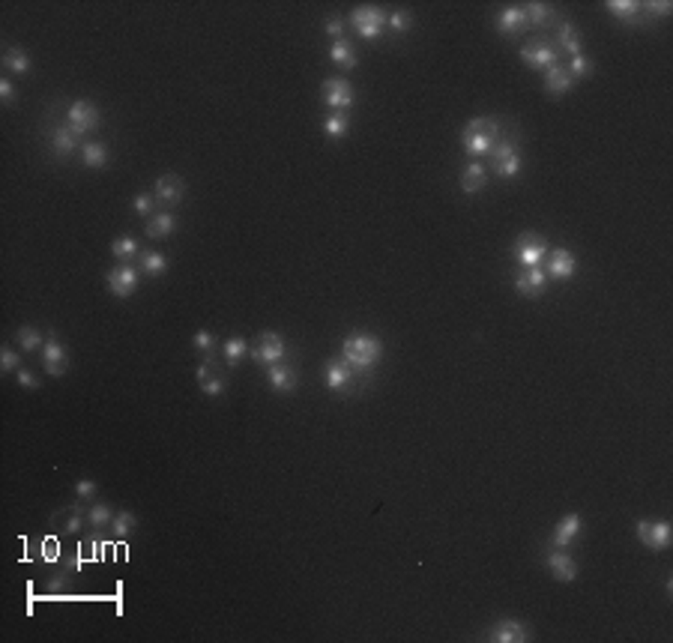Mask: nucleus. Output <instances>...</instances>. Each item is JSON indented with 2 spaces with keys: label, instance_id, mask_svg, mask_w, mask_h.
Returning <instances> with one entry per match:
<instances>
[{
  "label": "nucleus",
  "instance_id": "f257e3e1",
  "mask_svg": "<svg viewBox=\"0 0 673 643\" xmlns=\"http://www.w3.org/2000/svg\"><path fill=\"white\" fill-rule=\"evenodd\" d=\"M383 356V341L377 336H368V332H357V336H347L341 341V359H345L350 368L357 371H368L380 362Z\"/></svg>",
  "mask_w": 673,
  "mask_h": 643
},
{
  "label": "nucleus",
  "instance_id": "f03ea898",
  "mask_svg": "<svg viewBox=\"0 0 673 643\" xmlns=\"http://www.w3.org/2000/svg\"><path fill=\"white\" fill-rule=\"evenodd\" d=\"M386 13L380 6H357L350 13V27L359 33V37L365 42H374V39H380V33L386 27Z\"/></svg>",
  "mask_w": 673,
  "mask_h": 643
},
{
  "label": "nucleus",
  "instance_id": "7ed1b4c3",
  "mask_svg": "<svg viewBox=\"0 0 673 643\" xmlns=\"http://www.w3.org/2000/svg\"><path fill=\"white\" fill-rule=\"evenodd\" d=\"M66 120H69V129L81 138V135H87L93 132L99 123H102V111H99V105L96 102H90V99H78L69 105V111H66Z\"/></svg>",
  "mask_w": 673,
  "mask_h": 643
},
{
  "label": "nucleus",
  "instance_id": "20e7f679",
  "mask_svg": "<svg viewBox=\"0 0 673 643\" xmlns=\"http://www.w3.org/2000/svg\"><path fill=\"white\" fill-rule=\"evenodd\" d=\"M548 243H545V236H539V234H521L518 236V243H515V260L521 264L524 269L527 267H539L541 260L548 257Z\"/></svg>",
  "mask_w": 673,
  "mask_h": 643
},
{
  "label": "nucleus",
  "instance_id": "39448f33",
  "mask_svg": "<svg viewBox=\"0 0 673 643\" xmlns=\"http://www.w3.org/2000/svg\"><path fill=\"white\" fill-rule=\"evenodd\" d=\"M138 269L132 264H117L114 269H108V276H105V284H108V291L117 296V300H129L135 291H138Z\"/></svg>",
  "mask_w": 673,
  "mask_h": 643
},
{
  "label": "nucleus",
  "instance_id": "423d86ee",
  "mask_svg": "<svg viewBox=\"0 0 673 643\" xmlns=\"http://www.w3.org/2000/svg\"><path fill=\"white\" fill-rule=\"evenodd\" d=\"M321 93H323V105H326V108H333V111H347L353 105V99H357L353 84L347 78H326Z\"/></svg>",
  "mask_w": 673,
  "mask_h": 643
},
{
  "label": "nucleus",
  "instance_id": "0eeeda50",
  "mask_svg": "<svg viewBox=\"0 0 673 643\" xmlns=\"http://www.w3.org/2000/svg\"><path fill=\"white\" fill-rule=\"evenodd\" d=\"M255 362H264V365H276L288 356V344L285 338L278 336V332H264L261 338H257V348L249 350Z\"/></svg>",
  "mask_w": 673,
  "mask_h": 643
},
{
  "label": "nucleus",
  "instance_id": "6e6552de",
  "mask_svg": "<svg viewBox=\"0 0 673 643\" xmlns=\"http://www.w3.org/2000/svg\"><path fill=\"white\" fill-rule=\"evenodd\" d=\"M488 640H494V643H527V640H533V631H530V625L521 623V619H500V623L491 628Z\"/></svg>",
  "mask_w": 673,
  "mask_h": 643
},
{
  "label": "nucleus",
  "instance_id": "1a4fd4ad",
  "mask_svg": "<svg viewBox=\"0 0 673 643\" xmlns=\"http://www.w3.org/2000/svg\"><path fill=\"white\" fill-rule=\"evenodd\" d=\"M548 288V272L539 269V267H527L524 272H518L515 276V291L524 296V300H536L541 296Z\"/></svg>",
  "mask_w": 673,
  "mask_h": 643
},
{
  "label": "nucleus",
  "instance_id": "9d476101",
  "mask_svg": "<svg viewBox=\"0 0 673 643\" xmlns=\"http://www.w3.org/2000/svg\"><path fill=\"white\" fill-rule=\"evenodd\" d=\"M577 272V257L569 252V248H553L548 255V279L553 281H569Z\"/></svg>",
  "mask_w": 673,
  "mask_h": 643
},
{
  "label": "nucleus",
  "instance_id": "9b49d317",
  "mask_svg": "<svg viewBox=\"0 0 673 643\" xmlns=\"http://www.w3.org/2000/svg\"><path fill=\"white\" fill-rule=\"evenodd\" d=\"M153 195H156V200H162V204H180L183 195H186V183H183V177L180 174H162L156 186H153Z\"/></svg>",
  "mask_w": 673,
  "mask_h": 643
},
{
  "label": "nucleus",
  "instance_id": "f8f14e48",
  "mask_svg": "<svg viewBox=\"0 0 673 643\" xmlns=\"http://www.w3.org/2000/svg\"><path fill=\"white\" fill-rule=\"evenodd\" d=\"M530 27L524 6H506L497 13V30L503 37H521V33Z\"/></svg>",
  "mask_w": 673,
  "mask_h": 643
},
{
  "label": "nucleus",
  "instance_id": "ddd939ff",
  "mask_svg": "<svg viewBox=\"0 0 673 643\" xmlns=\"http://www.w3.org/2000/svg\"><path fill=\"white\" fill-rule=\"evenodd\" d=\"M548 571L557 580H563V583H572L575 578H577V563H575V556L572 554H565V547H557V551H551L548 554Z\"/></svg>",
  "mask_w": 673,
  "mask_h": 643
},
{
  "label": "nucleus",
  "instance_id": "4468645a",
  "mask_svg": "<svg viewBox=\"0 0 673 643\" xmlns=\"http://www.w3.org/2000/svg\"><path fill=\"white\" fill-rule=\"evenodd\" d=\"M42 365H45V371H49L51 377H63L66 374V368H69V356H66V348L57 338H49L45 341V348H42Z\"/></svg>",
  "mask_w": 673,
  "mask_h": 643
},
{
  "label": "nucleus",
  "instance_id": "2eb2a0df",
  "mask_svg": "<svg viewBox=\"0 0 673 643\" xmlns=\"http://www.w3.org/2000/svg\"><path fill=\"white\" fill-rule=\"evenodd\" d=\"M353 374H357V368H350L345 359H329L326 368H323V380H326V386L333 389V392L350 389Z\"/></svg>",
  "mask_w": 673,
  "mask_h": 643
},
{
  "label": "nucleus",
  "instance_id": "dca6fc26",
  "mask_svg": "<svg viewBox=\"0 0 673 643\" xmlns=\"http://www.w3.org/2000/svg\"><path fill=\"white\" fill-rule=\"evenodd\" d=\"M521 61L530 69H551L557 63V51H553V45H548V42H533V45H524L521 49Z\"/></svg>",
  "mask_w": 673,
  "mask_h": 643
},
{
  "label": "nucleus",
  "instance_id": "f3484780",
  "mask_svg": "<svg viewBox=\"0 0 673 643\" xmlns=\"http://www.w3.org/2000/svg\"><path fill=\"white\" fill-rule=\"evenodd\" d=\"M461 144H464V153L473 162H479V156H491V150L497 147V135H488V132H461Z\"/></svg>",
  "mask_w": 673,
  "mask_h": 643
},
{
  "label": "nucleus",
  "instance_id": "a211bd4d",
  "mask_svg": "<svg viewBox=\"0 0 673 643\" xmlns=\"http://www.w3.org/2000/svg\"><path fill=\"white\" fill-rule=\"evenodd\" d=\"M575 87V78L569 75V69L563 63H553L551 69H545V90L548 96H565Z\"/></svg>",
  "mask_w": 673,
  "mask_h": 643
},
{
  "label": "nucleus",
  "instance_id": "6ab92c4d",
  "mask_svg": "<svg viewBox=\"0 0 673 643\" xmlns=\"http://www.w3.org/2000/svg\"><path fill=\"white\" fill-rule=\"evenodd\" d=\"M581 530H584V518L581 515H565L557 527H553V547H569L577 535H581Z\"/></svg>",
  "mask_w": 673,
  "mask_h": 643
},
{
  "label": "nucleus",
  "instance_id": "aec40b11",
  "mask_svg": "<svg viewBox=\"0 0 673 643\" xmlns=\"http://www.w3.org/2000/svg\"><path fill=\"white\" fill-rule=\"evenodd\" d=\"M267 377H269V386H273L276 392H293L297 389V371L288 368L285 362L267 365Z\"/></svg>",
  "mask_w": 673,
  "mask_h": 643
},
{
  "label": "nucleus",
  "instance_id": "412c9836",
  "mask_svg": "<svg viewBox=\"0 0 673 643\" xmlns=\"http://www.w3.org/2000/svg\"><path fill=\"white\" fill-rule=\"evenodd\" d=\"M485 186H488V171H485V165H482V162H470L467 168H464V174H461V192L476 195V192H482Z\"/></svg>",
  "mask_w": 673,
  "mask_h": 643
},
{
  "label": "nucleus",
  "instance_id": "4be33fe9",
  "mask_svg": "<svg viewBox=\"0 0 673 643\" xmlns=\"http://www.w3.org/2000/svg\"><path fill=\"white\" fill-rule=\"evenodd\" d=\"M147 236L150 240H165V236H171L177 231V216L174 212H156V216L147 219Z\"/></svg>",
  "mask_w": 673,
  "mask_h": 643
},
{
  "label": "nucleus",
  "instance_id": "5701e85b",
  "mask_svg": "<svg viewBox=\"0 0 673 643\" xmlns=\"http://www.w3.org/2000/svg\"><path fill=\"white\" fill-rule=\"evenodd\" d=\"M329 61H333L338 69H357V63H359V57H357V49L347 42V39H335L333 42V49H329Z\"/></svg>",
  "mask_w": 673,
  "mask_h": 643
},
{
  "label": "nucleus",
  "instance_id": "b1692460",
  "mask_svg": "<svg viewBox=\"0 0 673 643\" xmlns=\"http://www.w3.org/2000/svg\"><path fill=\"white\" fill-rule=\"evenodd\" d=\"M557 42H560V49L569 54V57H575V54H581V33L575 30V25L572 21H560V27H557Z\"/></svg>",
  "mask_w": 673,
  "mask_h": 643
},
{
  "label": "nucleus",
  "instance_id": "393cba45",
  "mask_svg": "<svg viewBox=\"0 0 673 643\" xmlns=\"http://www.w3.org/2000/svg\"><path fill=\"white\" fill-rule=\"evenodd\" d=\"M75 144H78V135L69 126H57L51 132V150L57 153V156H69V153H75Z\"/></svg>",
  "mask_w": 673,
  "mask_h": 643
},
{
  "label": "nucleus",
  "instance_id": "a878e982",
  "mask_svg": "<svg viewBox=\"0 0 673 643\" xmlns=\"http://www.w3.org/2000/svg\"><path fill=\"white\" fill-rule=\"evenodd\" d=\"M81 162H84L87 168H105V165H108V147L99 144V141H87V144L81 147Z\"/></svg>",
  "mask_w": 673,
  "mask_h": 643
},
{
  "label": "nucleus",
  "instance_id": "bb28decb",
  "mask_svg": "<svg viewBox=\"0 0 673 643\" xmlns=\"http://www.w3.org/2000/svg\"><path fill=\"white\" fill-rule=\"evenodd\" d=\"M670 523L667 521H655V523H649V551H667L670 547Z\"/></svg>",
  "mask_w": 673,
  "mask_h": 643
},
{
  "label": "nucleus",
  "instance_id": "cd10ccee",
  "mask_svg": "<svg viewBox=\"0 0 673 643\" xmlns=\"http://www.w3.org/2000/svg\"><path fill=\"white\" fill-rule=\"evenodd\" d=\"M347 129H350V123H347V114L345 111H333L323 120V135L329 138V141H341L347 135Z\"/></svg>",
  "mask_w": 673,
  "mask_h": 643
},
{
  "label": "nucleus",
  "instance_id": "c85d7f7f",
  "mask_svg": "<svg viewBox=\"0 0 673 643\" xmlns=\"http://www.w3.org/2000/svg\"><path fill=\"white\" fill-rule=\"evenodd\" d=\"M4 66H6V69H13V72H18V75H27L33 63H30L27 51H21V49H15V45H13V49H6V51H4Z\"/></svg>",
  "mask_w": 673,
  "mask_h": 643
},
{
  "label": "nucleus",
  "instance_id": "c756f323",
  "mask_svg": "<svg viewBox=\"0 0 673 643\" xmlns=\"http://www.w3.org/2000/svg\"><path fill=\"white\" fill-rule=\"evenodd\" d=\"M138 252H141V246H138L135 236H117V240L111 243V255H114L117 260H123V264H129V260H132Z\"/></svg>",
  "mask_w": 673,
  "mask_h": 643
},
{
  "label": "nucleus",
  "instance_id": "7c9ffc66",
  "mask_svg": "<svg viewBox=\"0 0 673 643\" xmlns=\"http://www.w3.org/2000/svg\"><path fill=\"white\" fill-rule=\"evenodd\" d=\"M141 269H144L150 279H159V276H165V269H168V257L162 252H144L141 255Z\"/></svg>",
  "mask_w": 673,
  "mask_h": 643
},
{
  "label": "nucleus",
  "instance_id": "2f4dec72",
  "mask_svg": "<svg viewBox=\"0 0 673 643\" xmlns=\"http://www.w3.org/2000/svg\"><path fill=\"white\" fill-rule=\"evenodd\" d=\"M222 353H224V362H228V365L233 368V365H237V362L243 359L245 353H249V341L233 336V338H228V341L222 344Z\"/></svg>",
  "mask_w": 673,
  "mask_h": 643
},
{
  "label": "nucleus",
  "instance_id": "473e14b6",
  "mask_svg": "<svg viewBox=\"0 0 673 643\" xmlns=\"http://www.w3.org/2000/svg\"><path fill=\"white\" fill-rule=\"evenodd\" d=\"M605 6L613 18H625V21H634L637 13H641V4H634V0H608Z\"/></svg>",
  "mask_w": 673,
  "mask_h": 643
},
{
  "label": "nucleus",
  "instance_id": "72a5a7b5",
  "mask_svg": "<svg viewBox=\"0 0 673 643\" xmlns=\"http://www.w3.org/2000/svg\"><path fill=\"white\" fill-rule=\"evenodd\" d=\"M524 13H527V21H530V25H536V27H545L548 21L553 18V9H551L548 4H539V0L527 4V6H524Z\"/></svg>",
  "mask_w": 673,
  "mask_h": 643
},
{
  "label": "nucleus",
  "instance_id": "f704fd0d",
  "mask_svg": "<svg viewBox=\"0 0 673 643\" xmlns=\"http://www.w3.org/2000/svg\"><path fill=\"white\" fill-rule=\"evenodd\" d=\"M87 521H90V527H96V530L108 527V523L114 521V509L108 503H93L87 509Z\"/></svg>",
  "mask_w": 673,
  "mask_h": 643
},
{
  "label": "nucleus",
  "instance_id": "c9c22d12",
  "mask_svg": "<svg viewBox=\"0 0 673 643\" xmlns=\"http://www.w3.org/2000/svg\"><path fill=\"white\" fill-rule=\"evenodd\" d=\"M138 527V518L132 515V511H117L114 521H111V533H114V539H126L129 533H132Z\"/></svg>",
  "mask_w": 673,
  "mask_h": 643
},
{
  "label": "nucleus",
  "instance_id": "e433bc0d",
  "mask_svg": "<svg viewBox=\"0 0 673 643\" xmlns=\"http://www.w3.org/2000/svg\"><path fill=\"white\" fill-rule=\"evenodd\" d=\"M15 338H18V348H25L27 353H30V350L45 348V341H42V336H39V329H33V326H21V329L15 332Z\"/></svg>",
  "mask_w": 673,
  "mask_h": 643
},
{
  "label": "nucleus",
  "instance_id": "4c0bfd02",
  "mask_svg": "<svg viewBox=\"0 0 673 643\" xmlns=\"http://www.w3.org/2000/svg\"><path fill=\"white\" fill-rule=\"evenodd\" d=\"M132 210L138 212L141 219H147V216H156V195H150V192H138L135 198H132Z\"/></svg>",
  "mask_w": 673,
  "mask_h": 643
},
{
  "label": "nucleus",
  "instance_id": "58836bf2",
  "mask_svg": "<svg viewBox=\"0 0 673 643\" xmlns=\"http://www.w3.org/2000/svg\"><path fill=\"white\" fill-rule=\"evenodd\" d=\"M386 25L392 27L395 33H407L413 27V13H407V9H395V13H389Z\"/></svg>",
  "mask_w": 673,
  "mask_h": 643
},
{
  "label": "nucleus",
  "instance_id": "ea45409f",
  "mask_svg": "<svg viewBox=\"0 0 673 643\" xmlns=\"http://www.w3.org/2000/svg\"><path fill=\"white\" fill-rule=\"evenodd\" d=\"M565 69H569V75H572V78H584V75L593 72V63H589V57L581 51V54L569 57V66H565Z\"/></svg>",
  "mask_w": 673,
  "mask_h": 643
},
{
  "label": "nucleus",
  "instance_id": "a19ab883",
  "mask_svg": "<svg viewBox=\"0 0 673 643\" xmlns=\"http://www.w3.org/2000/svg\"><path fill=\"white\" fill-rule=\"evenodd\" d=\"M494 171H497L500 177H506V180L518 177V171H521V153H515V156H506L503 162L494 165Z\"/></svg>",
  "mask_w": 673,
  "mask_h": 643
},
{
  "label": "nucleus",
  "instance_id": "79ce46f5",
  "mask_svg": "<svg viewBox=\"0 0 673 643\" xmlns=\"http://www.w3.org/2000/svg\"><path fill=\"white\" fill-rule=\"evenodd\" d=\"M192 344H195V350L210 353L212 348H216V336H212V332H207V329H200V332H195V336H192Z\"/></svg>",
  "mask_w": 673,
  "mask_h": 643
},
{
  "label": "nucleus",
  "instance_id": "37998d69",
  "mask_svg": "<svg viewBox=\"0 0 673 643\" xmlns=\"http://www.w3.org/2000/svg\"><path fill=\"white\" fill-rule=\"evenodd\" d=\"M0 368H4V371H18V368H21V356L15 353V350H9V348H4V350H0Z\"/></svg>",
  "mask_w": 673,
  "mask_h": 643
},
{
  "label": "nucleus",
  "instance_id": "c03bdc74",
  "mask_svg": "<svg viewBox=\"0 0 673 643\" xmlns=\"http://www.w3.org/2000/svg\"><path fill=\"white\" fill-rule=\"evenodd\" d=\"M641 9H646V13L665 18V15L673 13V4H670V0H649V4H641Z\"/></svg>",
  "mask_w": 673,
  "mask_h": 643
},
{
  "label": "nucleus",
  "instance_id": "a18cd8bd",
  "mask_svg": "<svg viewBox=\"0 0 673 643\" xmlns=\"http://www.w3.org/2000/svg\"><path fill=\"white\" fill-rule=\"evenodd\" d=\"M200 389H204V395L219 398L224 392V380L222 377H207V380H200Z\"/></svg>",
  "mask_w": 673,
  "mask_h": 643
},
{
  "label": "nucleus",
  "instance_id": "49530a36",
  "mask_svg": "<svg viewBox=\"0 0 673 643\" xmlns=\"http://www.w3.org/2000/svg\"><path fill=\"white\" fill-rule=\"evenodd\" d=\"M15 377H18V386H25V389H39V380L33 377V374L27 371V368H18Z\"/></svg>",
  "mask_w": 673,
  "mask_h": 643
},
{
  "label": "nucleus",
  "instance_id": "de8ad7c7",
  "mask_svg": "<svg viewBox=\"0 0 673 643\" xmlns=\"http://www.w3.org/2000/svg\"><path fill=\"white\" fill-rule=\"evenodd\" d=\"M75 494H78L81 499L93 497V494H96V482H93V479H81V482H75Z\"/></svg>",
  "mask_w": 673,
  "mask_h": 643
},
{
  "label": "nucleus",
  "instance_id": "09e8293b",
  "mask_svg": "<svg viewBox=\"0 0 673 643\" xmlns=\"http://www.w3.org/2000/svg\"><path fill=\"white\" fill-rule=\"evenodd\" d=\"M326 33H329V37H333V42L335 39H341V33H345V21H341V18H326Z\"/></svg>",
  "mask_w": 673,
  "mask_h": 643
},
{
  "label": "nucleus",
  "instance_id": "8fccbe9b",
  "mask_svg": "<svg viewBox=\"0 0 673 643\" xmlns=\"http://www.w3.org/2000/svg\"><path fill=\"white\" fill-rule=\"evenodd\" d=\"M0 99H4L6 105L15 102V87H13V81H9V78H0Z\"/></svg>",
  "mask_w": 673,
  "mask_h": 643
},
{
  "label": "nucleus",
  "instance_id": "3c124183",
  "mask_svg": "<svg viewBox=\"0 0 673 643\" xmlns=\"http://www.w3.org/2000/svg\"><path fill=\"white\" fill-rule=\"evenodd\" d=\"M81 530V509L75 506L72 511H69V521H66V533H78Z\"/></svg>",
  "mask_w": 673,
  "mask_h": 643
},
{
  "label": "nucleus",
  "instance_id": "603ef678",
  "mask_svg": "<svg viewBox=\"0 0 673 643\" xmlns=\"http://www.w3.org/2000/svg\"><path fill=\"white\" fill-rule=\"evenodd\" d=\"M66 587H69V571H60V575L51 578V590H54V592H63Z\"/></svg>",
  "mask_w": 673,
  "mask_h": 643
},
{
  "label": "nucleus",
  "instance_id": "864d4df0",
  "mask_svg": "<svg viewBox=\"0 0 673 643\" xmlns=\"http://www.w3.org/2000/svg\"><path fill=\"white\" fill-rule=\"evenodd\" d=\"M637 539L646 547L649 545V521H637Z\"/></svg>",
  "mask_w": 673,
  "mask_h": 643
}]
</instances>
